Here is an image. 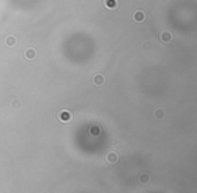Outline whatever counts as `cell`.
Instances as JSON below:
<instances>
[{
  "mask_svg": "<svg viewBox=\"0 0 197 193\" xmlns=\"http://www.w3.org/2000/svg\"><path fill=\"white\" fill-rule=\"evenodd\" d=\"M92 83L95 84L96 87H101L103 84L105 83V79H104V76L103 74H95L92 77Z\"/></svg>",
  "mask_w": 197,
  "mask_h": 193,
  "instance_id": "8992f818",
  "label": "cell"
},
{
  "mask_svg": "<svg viewBox=\"0 0 197 193\" xmlns=\"http://www.w3.org/2000/svg\"><path fill=\"white\" fill-rule=\"evenodd\" d=\"M16 43H18V38L15 35H7L4 39V45L8 48H14V46H16Z\"/></svg>",
  "mask_w": 197,
  "mask_h": 193,
  "instance_id": "3957f363",
  "label": "cell"
},
{
  "mask_svg": "<svg viewBox=\"0 0 197 193\" xmlns=\"http://www.w3.org/2000/svg\"><path fill=\"white\" fill-rule=\"evenodd\" d=\"M42 193H46V192H42Z\"/></svg>",
  "mask_w": 197,
  "mask_h": 193,
  "instance_id": "7c38bea8",
  "label": "cell"
},
{
  "mask_svg": "<svg viewBox=\"0 0 197 193\" xmlns=\"http://www.w3.org/2000/svg\"><path fill=\"white\" fill-rule=\"evenodd\" d=\"M154 118L158 119V120H161V119L165 118V111L162 110V108H158V110L154 111Z\"/></svg>",
  "mask_w": 197,
  "mask_h": 193,
  "instance_id": "9c48e42d",
  "label": "cell"
},
{
  "mask_svg": "<svg viewBox=\"0 0 197 193\" xmlns=\"http://www.w3.org/2000/svg\"><path fill=\"white\" fill-rule=\"evenodd\" d=\"M11 107L14 110H20L22 108V101H20L19 99H14V101L11 103Z\"/></svg>",
  "mask_w": 197,
  "mask_h": 193,
  "instance_id": "8fae6325",
  "label": "cell"
},
{
  "mask_svg": "<svg viewBox=\"0 0 197 193\" xmlns=\"http://www.w3.org/2000/svg\"><path fill=\"white\" fill-rule=\"evenodd\" d=\"M145 19H146V14L142 10H136L132 14V20H134L135 23H142V22H145Z\"/></svg>",
  "mask_w": 197,
  "mask_h": 193,
  "instance_id": "7a4b0ae2",
  "label": "cell"
},
{
  "mask_svg": "<svg viewBox=\"0 0 197 193\" xmlns=\"http://www.w3.org/2000/svg\"><path fill=\"white\" fill-rule=\"evenodd\" d=\"M105 159H107V162H108V163L114 165V163H116V162H118L119 155L115 153V151H111V153H108V154L105 155Z\"/></svg>",
  "mask_w": 197,
  "mask_h": 193,
  "instance_id": "5b68a950",
  "label": "cell"
},
{
  "mask_svg": "<svg viewBox=\"0 0 197 193\" xmlns=\"http://www.w3.org/2000/svg\"><path fill=\"white\" fill-rule=\"evenodd\" d=\"M37 55H38V53H37L35 49L30 48V49L26 50V53H24V58L27 59V61H32V59L37 58Z\"/></svg>",
  "mask_w": 197,
  "mask_h": 193,
  "instance_id": "277c9868",
  "label": "cell"
},
{
  "mask_svg": "<svg viewBox=\"0 0 197 193\" xmlns=\"http://www.w3.org/2000/svg\"><path fill=\"white\" fill-rule=\"evenodd\" d=\"M57 119H58L61 123H69V122H72L73 115H72L70 111L62 110V111H59L58 114H57Z\"/></svg>",
  "mask_w": 197,
  "mask_h": 193,
  "instance_id": "6da1fadb",
  "label": "cell"
},
{
  "mask_svg": "<svg viewBox=\"0 0 197 193\" xmlns=\"http://www.w3.org/2000/svg\"><path fill=\"white\" fill-rule=\"evenodd\" d=\"M104 7L108 10H116L118 8V0H104Z\"/></svg>",
  "mask_w": 197,
  "mask_h": 193,
  "instance_id": "52a82bcc",
  "label": "cell"
},
{
  "mask_svg": "<svg viewBox=\"0 0 197 193\" xmlns=\"http://www.w3.org/2000/svg\"><path fill=\"white\" fill-rule=\"evenodd\" d=\"M159 38H161L162 42H170V41H172V34H170L169 31H163Z\"/></svg>",
  "mask_w": 197,
  "mask_h": 193,
  "instance_id": "30bf717a",
  "label": "cell"
},
{
  "mask_svg": "<svg viewBox=\"0 0 197 193\" xmlns=\"http://www.w3.org/2000/svg\"><path fill=\"white\" fill-rule=\"evenodd\" d=\"M150 181H151V176H150L149 173H142L141 176H139V182L143 184V185L150 184Z\"/></svg>",
  "mask_w": 197,
  "mask_h": 193,
  "instance_id": "ba28073f",
  "label": "cell"
}]
</instances>
